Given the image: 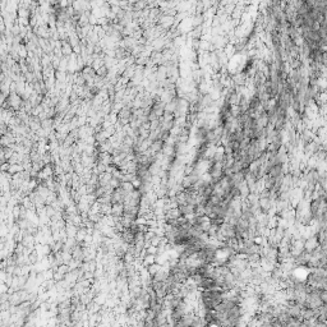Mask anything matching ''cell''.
<instances>
[{
  "label": "cell",
  "instance_id": "cell-1",
  "mask_svg": "<svg viewBox=\"0 0 327 327\" xmlns=\"http://www.w3.org/2000/svg\"><path fill=\"white\" fill-rule=\"evenodd\" d=\"M9 101H10L9 104H10L12 106L17 107L18 105H19V102H21V98H19L17 95H12V96H10V98H9Z\"/></svg>",
  "mask_w": 327,
  "mask_h": 327
}]
</instances>
